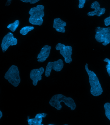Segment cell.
Listing matches in <instances>:
<instances>
[{
	"label": "cell",
	"instance_id": "obj_21",
	"mask_svg": "<svg viewBox=\"0 0 110 125\" xmlns=\"http://www.w3.org/2000/svg\"><path fill=\"white\" fill-rule=\"evenodd\" d=\"M11 1H12V0H7V1L6 2L5 5L6 6H8L10 5L11 3Z\"/></svg>",
	"mask_w": 110,
	"mask_h": 125
},
{
	"label": "cell",
	"instance_id": "obj_15",
	"mask_svg": "<svg viewBox=\"0 0 110 125\" xmlns=\"http://www.w3.org/2000/svg\"><path fill=\"white\" fill-rule=\"evenodd\" d=\"M34 29L33 26H27L21 28L20 31V33L23 35H25L27 34L29 32L32 31Z\"/></svg>",
	"mask_w": 110,
	"mask_h": 125
},
{
	"label": "cell",
	"instance_id": "obj_22",
	"mask_svg": "<svg viewBox=\"0 0 110 125\" xmlns=\"http://www.w3.org/2000/svg\"><path fill=\"white\" fill-rule=\"evenodd\" d=\"M3 116V113L2 112V111H1V110H0V119Z\"/></svg>",
	"mask_w": 110,
	"mask_h": 125
},
{
	"label": "cell",
	"instance_id": "obj_12",
	"mask_svg": "<svg viewBox=\"0 0 110 125\" xmlns=\"http://www.w3.org/2000/svg\"><path fill=\"white\" fill-rule=\"evenodd\" d=\"M67 23L65 21H64L61 18H55L53 20V27L55 30L58 32L64 33L65 32V27Z\"/></svg>",
	"mask_w": 110,
	"mask_h": 125
},
{
	"label": "cell",
	"instance_id": "obj_13",
	"mask_svg": "<svg viewBox=\"0 0 110 125\" xmlns=\"http://www.w3.org/2000/svg\"><path fill=\"white\" fill-rule=\"evenodd\" d=\"M47 115L45 113L37 114L33 118H30V117L28 116L27 121L28 125H41L43 118L46 117Z\"/></svg>",
	"mask_w": 110,
	"mask_h": 125
},
{
	"label": "cell",
	"instance_id": "obj_11",
	"mask_svg": "<svg viewBox=\"0 0 110 125\" xmlns=\"http://www.w3.org/2000/svg\"><path fill=\"white\" fill-rule=\"evenodd\" d=\"M91 9H94V10L89 12L87 15L89 16H100L105 14L106 9L105 8H101L99 3L97 1L93 2L91 4Z\"/></svg>",
	"mask_w": 110,
	"mask_h": 125
},
{
	"label": "cell",
	"instance_id": "obj_2",
	"mask_svg": "<svg viewBox=\"0 0 110 125\" xmlns=\"http://www.w3.org/2000/svg\"><path fill=\"white\" fill-rule=\"evenodd\" d=\"M85 69L89 76L90 93L95 97L100 96L102 94L103 91L98 77L94 72L89 70L88 63H86L85 65Z\"/></svg>",
	"mask_w": 110,
	"mask_h": 125
},
{
	"label": "cell",
	"instance_id": "obj_8",
	"mask_svg": "<svg viewBox=\"0 0 110 125\" xmlns=\"http://www.w3.org/2000/svg\"><path fill=\"white\" fill-rule=\"evenodd\" d=\"M17 39L14 38L13 34L9 32L6 34L2 41L1 47L3 53L5 52L10 46L16 45H17Z\"/></svg>",
	"mask_w": 110,
	"mask_h": 125
},
{
	"label": "cell",
	"instance_id": "obj_16",
	"mask_svg": "<svg viewBox=\"0 0 110 125\" xmlns=\"http://www.w3.org/2000/svg\"><path fill=\"white\" fill-rule=\"evenodd\" d=\"M104 108L105 115L110 121V103L107 102L104 104Z\"/></svg>",
	"mask_w": 110,
	"mask_h": 125
},
{
	"label": "cell",
	"instance_id": "obj_14",
	"mask_svg": "<svg viewBox=\"0 0 110 125\" xmlns=\"http://www.w3.org/2000/svg\"><path fill=\"white\" fill-rule=\"evenodd\" d=\"M19 24V21L18 20H16L13 23L9 24L7 26V28L12 32L16 31V29L18 27Z\"/></svg>",
	"mask_w": 110,
	"mask_h": 125
},
{
	"label": "cell",
	"instance_id": "obj_18",
	"mask_svg": "<svg viewBox=\"0 0 110 125\" xmlns=\"http://www.w3.org/2000/svg\"><path fill=\"white\" fill-rule=\"evenodd\" d=\"M20 0L24 3H29L31 4H34L40 0Z\"/></svg>",
	"mask_w": 110,
	"mask_h": 125
},
{
	"label": "cell",
	"instance_id": "obj_3",
	"mask_svg": "<svg viewBox=\"0 0 110 125\" xmlns=\"http://www.w3.org/2000/svg\"><path fill=\"white\" fill-rule=\"evenodd\" d=\"M44 7L42 5H38L31 8L29 12L30 15L29 22L32 25L41 26L43 22V17L45 16Z\"/></svg>",
	"mask_w": 110,
	"mask_h": 125
},
{
	"label": "cell",
	"instance_id": "obj_23",
	"mask_svg": "<svg viewBox=\"0 0 110 125\" xmlns=\"http://www.w3.org/2000/svg\"><path fill=\"white\" fill-rule=\"evenodd\" d=\"M48 125H53L49 124Z\"/></svg>",
	"mask_w": 110,
	"mask_h": 125
},
{
	"label": "cell",
	"instance_id": "obj_5",
	"mask_svg": "<svg viewBox=\"0 0 110 125\" xmlns=\"http://www.w3.org/2000/svg\"><path fill=\"white\" fill-rule=\"evenodd\" d=\"M95 38L97 42L103 43L104 46L110 43V28H102L98 27L95 29Z\"/></svg>",
	"mask_w": 110,
	"mask_h": 125
},
{
	"label": "cell",
	"instance_id": "obj_6",
	"mask_svg": "<svg viewBox=\"0 0 110 125\" xmlns=\"http://www.w3.org/2000/svg\"><path fill=\"white\" fill-rule=\"evenodd\" d=\"M55 49L57 51H60V53L64 58L66 63L70 64L72 62L73 50L72 46H65L63 44L58 43L56 45Z\"/></svg>",
	"mask_w": 110,
	"mask_h": 125
},
{
	"label": "cell",
	"instance_id": "obj_1",
	"mask_svg": "<svg viewBox=\"0 0 110 125\" xmlns=\"http://www.w3.org/2000/svg\"><path fill=\"white\" fill-rule=\"evenodd\" d=\"M61 102H63L72 111L74 110L76 107L75 103L72 98L66 97L61 94H56L52 96L49 103L52 107L57 110H60L62 108V105L61 104Z\"/></svg>",
	"mask_w": 110,
	"mask_h": 125
},
{
	"label": "cell",
	"instance_id": "obj_4",
	"mask_svg": "<svg viewBox=\"0 0 110 125\" xmlns=\"http://www.w3.org/2000/svg\"><path fill=\"white\" fill-rule=\"evenodd\" d=\"M5 78L15 87H17L21 82L20 73L18 67L12 65L6 72Z\"/></svg>",
	"mask_w": 110,
	"mask_h": 125
},
{
	"label": "cell",
	"instance_id": "obj_24",
	"mask_svg": "<svg viewBox=\"0 0 110 125\" xmlns=\"http://www.w3.org/2000/svg\"><path fill=\"white\" fill-rule=\"evenodd\" d=\"M67 125V124H65V125Z\"/></svg>",
	"mask_w": 110,
	"mask_h": 125
},
{
	"label": "cell",
	"instance_id": "obj_19",
	"mask_svg": "<svg viewBox=\"0 0 110 125\" xmlns=\"http://www.w3.org/2000/svg\"><path fill=\"white\" fill-rule=\"evenodd\" d=\"M79 0V9H83L84 8L86 0Z\"/></svg>",
	"mask_w": 110,
	"mask_h": 125
},
{
	"label": "cell",
	"instance_id": "obj_9",
	"mask_svg": "<svg viewBox=\"0 0 110 125\" xmlns=\"http://www.w3.org/2000/svg\"><path fill=\"white\" fill-rule=\"evenodd\" d=\"M45 72V70L43 67L38 69L32 70L30 74V77L32 81L33 85L34 86L37 84L38 81L41 80L42 75Z\"/></svg>",
	"mask_w": 110,
	"mask_h": 125
},
{
	"label": "cell",
	"instance_id": "obj_20",
	"mask_svg": "<svg viewBox=\"0 0 110 125\" xmlns=\"http://www.w3.org/2000/svg\"><path fill=\"white\" fill-rule=\"evenodd\" d=\"M104 23L106 26H108L110 25V16L104 20Z\"/></svg>",
	"mask_w": 110,
	"mask_h": 125
},
{
	"label": "cell",
	"instance_id": "obj_10",
	"mask_svg": "<svg viewBox=\"0 0 110 125\" xmlns=\"http://www.w3.org/2000/svg\"><path fill=\"white\" fill-rule=\"evenodd\" d=\"M51 49V46L47 45L44 46L41 49L40 52L37 56L38 62H43L46 61L49 57Z\"/></svg>",
	"mask_w": 110,
	"mask_h": 125
},
{
	"label": "cell",
	"instance_id": "obj_7",
	"mask_svg": "<svg viewBox=\"0 0 110 125\" xmlns=\"http://www.w3.org/2000/svg\"><path fill=\"white\" fill-rule=\"evenodd\" d=\"M64 63L63 60L59 59L54 62H49L47 63L45 72V75L47 77L50 76L52 70L56 72H59L63 69Z\"/></svg>",
	"mask_w": 110,
	"mask_h": 125
},
{
	"label": "cell",
	"instance_id": "obj_17",
	"mask_svg": "<svg viewBox=\"0 0 110 125\" xmlns=\"http://www.w3.org/2000/svg\"><path fill=\"white\" fill-rule=\"evenodd\" d=\"M104 61L108 63V64L106 65V67L107 68L108 73L110 77V60L109 58H106L104 60Z\"/></svg>",
	"mask_w": 110,
	"mask_h": 125
}]
</instances>
